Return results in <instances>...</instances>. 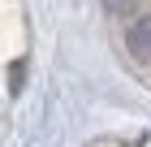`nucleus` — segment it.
I'll use <instances>...</instances> for the list:
<instances>
[{
    "instance_id": "nucleus-1",
    "label": "nucleus",
    "mask_w": 151,
    "mask_h": 147,
    "mask_svg": "<svg viewBox=\"0 0 151 147\" xmlns=\"http://www.w3.org/2000/svg\"><path fill=\"white\" fill-rule=\"evenodd\" d=\"M125 48H129L138 61H151V13H142V17H134V22H129Z\"/></svg>"
},
{
    "instance_id": "nucleus-2",
    "label": "nucleus",
    "mask_w": 151,
    "mask_h": 147,
    "mask_svg": "<svg viewBox=\"0 0 151 147\" xmlns=\"http://www.w3.org/2000/svg\"><path fill=\"white\" fill-rule=\"evenodd\" d=\"M108 9H116V13H125V9H129V0H108Z\"/></svg>"
}]
</instances>
